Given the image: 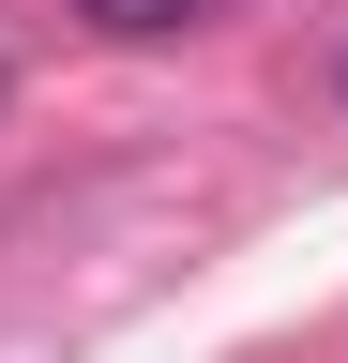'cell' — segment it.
<instances>
[{"mask_svg":"<svg viewBox=\"0 0 348 363\" xmlns=\"http://www.w3.org/2000/svg\"><path fill=\"white\" fill-rule=\"evenodd\" d=\"M91 30H121V45H152V30H182V16H212V0H76Z\"/></svg>","mask_w":348,"mask_h":363,"instance_id":"cell-1","label":"cell"}]
</instances>
